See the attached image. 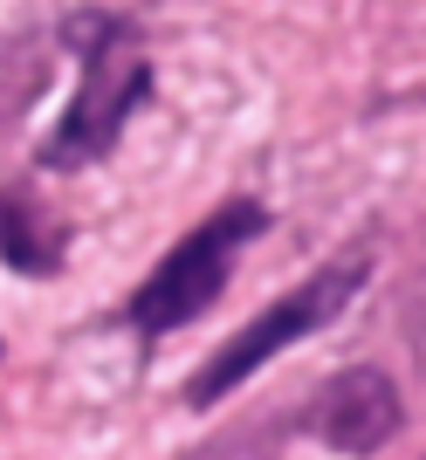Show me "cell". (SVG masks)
Returning a JSON list of instances; mask_svg holds the SVG:
<instances>
[{
    "label": "cell",
    "mask_w": 426,
    "mask_h": 460,
    "mask_svg": "<svg viewBox=\"0 0 426 460\" xmlns=\"http://www.w3.org/2000/svg\"><path fill=\"white\" fill-rule=\"evenodd\" d=\"M76 41H83L76 103L62 111V124L49 131V145H41V158H49L56 172H76L90 158H103L117 137H124V124H131V111L145 103V90H152V62H145V49H138V35L124 21L83 14Z\"/></svg>",
    "instance_id": "6da1fadb"
},
{
    "label": "cell",
    "mask_w": 426,
    "mask_h": 460,
    "mask_svg": "<svg viewBox=\"0 0 426 460\" xmlns=\"http://www.w3.org/2000/svg\"><path fill=\"white\" fill-rule=\"evenodd\" d=\"M269 227V213L254 207V199H227L220 213H207L186 241H179L165 261H158L145 282H138L131 296V323L145 330V337H158V330H179V323H193L200 309L227 288V261L234 248H248L254 234Z\"/></svg>",
    "instance_id": "7a4b0ae2"
},
{
    "label": "cell",
    "mask_w": 426,
    "mask_h": 460,
    "mask_svg": "<svg viewBox=\"0 0 426 460\" xmlns=\"http://www.w3.org/2000/svg\"><path fill=\"white\" fill-rule=\"evenodd\" d=\"M358 282H365V254H344V261L316 269L303 288H289L282 303H269L262 316H254V323H241L227 344H220L207 365H200V378H193V405L227 399V392L248 378V371H262L269 358H282L289 344H303L316 323H330V316H337V309L358 296Z\"/></svg>",
    "instance_id": "3957f363"
},
{
    "label": "cell",
    "mask_w": 426,
    "mask_h": 460,
    "mask_svg": "<svg viewBox=\"0 0 426 460\" xmlns=\"http://www.w3.org/2000/svg\"><path fill=\"white\" fill-rule=\"evenodd\" d=\"M399 420H406V405H399V385L386 378V371H337V378L324 385V399H316L310 426L316 440L337 447V454H378V447L399 433Z\"/></svg>",
    "instance_id": "277c9868"
},
{
    "label": "cell",
    "mask_w": 426,
    "mask_h": 460,
    "mask_svg": "<svg viewBox=\"0 0 426 460\" xmlns=\"http://www.w3.org/2000/svg\"><path fill=\"white\" fill-rule=\"evenodd\" d=\"M62 254H69V234L28 192H0V261L21 275H56Z\"/></svg>",
    "instance_id": "5b68a950"
}]
</instances>
